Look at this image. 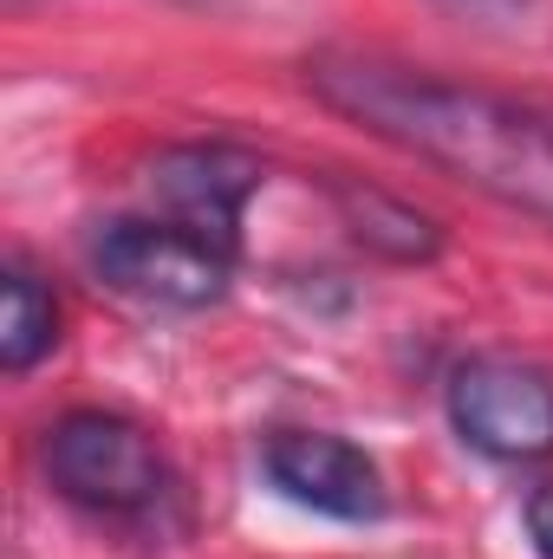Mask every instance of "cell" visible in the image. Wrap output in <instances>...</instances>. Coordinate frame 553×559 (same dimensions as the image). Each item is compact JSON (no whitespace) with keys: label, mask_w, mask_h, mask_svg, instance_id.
<instances>
[{"label":"cell","mask_w":553,"mask_h":559,"mask_svg":"<svg viewBox=\"0 0 553 559\" xmlns=\"http://www.w3.org/2000/svg\"><path fill=\"white\" fill-rule=\"evenodd\" d=\"M59 345V299L39 286V274H26L20 261L0 280V365L20 378L33 371L46 352Z\"/></svg>","instance_id":"8"},{"label":"cell","mask_w":553,"mask_h":559,"mask_svg":"<svg viewBox=\"0 0 553 559\" xmlns=\"http://www.w3.org/2000/svg\"><path fill=\"white\" fill-rule=\"evenodd\" d=\"M528 540H534V554L541 559H553V481H541L534 495H528Z\"/></svg>","instance_id":"9"},{"label":"cell","mask_w":553,"mask_h":559,"mask_svg":"<svg viewBox=\"0 0 553 559\" xmlns=\"http://www.w3.org/2000/svg\"><path fill=\"white\" fill-rule=\"evenodd\" d=\"M261 176H268L261 156H248L242 143H169L150 163V195L176 228L235 254L242 248V209L261 189Z\"/></svg>","instance_id":"5"},{"label":"cell","mask_w":553,"mask_h":559,"mask_svg":"<svg viewBox=\"0 0 553 559\" xmlns=\"http://www.w3.org/2000/svg\"><path fill=\"white\" fill-rule=\"evenodd\" d=\"M306 85L372 138L475 182L482 195L553 228V124L475 85H449L391 59H313Z\"/></svg>","instance_id":"1"},{"label":"cell","mask_w":553,"mask_h":559,"mask_svg":"<svg viewBox=\"0 0 553 559\" xmlns=\"http://www.w3.org/2000/svg\"><path fill=\"white\" fill-rule=\"evenodd\" d=\"M462 7H495V0H462Z\"/></svg>","instance_id":"10"},{"label":"cell","mask_w":553,"mask_h":559,"mask_svg":"<svg viewBox=\"0 0 553 559\" xmlns=\"http://www.w3.org/2000/svg\"><path fill=\"white\" fill-rule=\"evenodd\" d=\"M92 274L111 280L131 299H150V306L202 312L228 293L235 254H222L215 241H202L176 222H105L92 235Z\"/></svg>","instance_id":"3"},{"label":"cell","mask_w":553,"mask_h":559,"mask_svg":"<svg viewBox=\"0 0 553 559\" xmlns=\"http://www.w3.org/2000/svg\"><path fill=\"white\" fill-rule=\"evenodd\" d=\"M332 202H339V215H345L352 241H365V248H372V254H385V261H436V248H443L436 222H430V215H416L411 202L385 195V189L332 182Z\"/></svg>","instance_id":"7"},{"label":"cell","mask_w":553,"mask_h":559,"mask_svg":"<svg viewBox=\"0 0 553 559\" xmlns=\"http://www.w3.org/2000/svg\"><path fill=\"white\" fill-rule=\"evenodd\" d=\"M268 475H274L280 495H293L313 514H332V521H378L385 514V475L345 436L280 429L268 442Z\"/></svg>","instance_id":"6"},{"label":"cell","mask_w":553,"mask_h":559,"mask_svg":"<svg viewBox=\"0 0 553 559\" xmlns=\"http://www.w3.org/2000/svg\"><path fill=\"white\" fill-rule=\"evenodd\" d=\"M46 475L72 508L143 514L163 495V455L150 429L111 411H72L46 429Z\"/></svg>","instance_id":"2"},{"label":"cell","mask_w":553,"mask_h":559,"mask_svg":"<svg viewBox=\"0 0 553 559\" xmlns=\"http://www.w3.org/2000/svg\"><path fill=\"white\" fill-rule=\"evenodd\" d=\"M449 423L495 462L553 455V378L521 358H469L449 378Z\"/></svg>","instance_id":"4"}]
</instances>
